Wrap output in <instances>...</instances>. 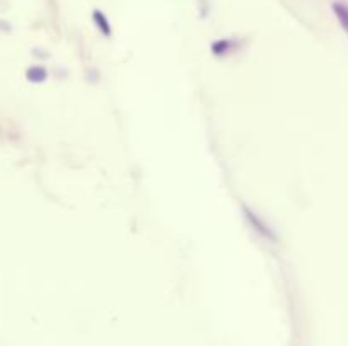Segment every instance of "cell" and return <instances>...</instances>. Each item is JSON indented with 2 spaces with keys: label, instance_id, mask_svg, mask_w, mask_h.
Masks as SVG:
<instances>
[{
  "label": "cell",
  "instance_id": "6da1fadb",
  "mask_svg": "<svg viewBox=\"0 0 348 346\" xmlns=\"http://www.w3.org/2000/svg\"><path fill=\"white\" fill-rule=\"evenodd\" d=\"M333 11H334V14H336L338 21L341 22V26L348 31V7L336 2V4H333Z\"/></svg>",
  "mask_w": 348,
  "mask_h": 346
}]
</instances>
